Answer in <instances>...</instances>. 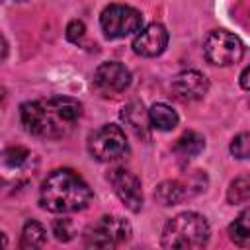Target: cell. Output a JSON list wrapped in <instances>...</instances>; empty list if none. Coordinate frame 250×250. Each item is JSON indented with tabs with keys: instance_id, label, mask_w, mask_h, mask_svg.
I'll return each instance as SVG.
<instances>
[{
	"instance_id": "cell-7",
	"label": "cell",
	"mask_w": 250,
	"mask_h": 250,
	"mask_svg": "<svg viewBox=\"0 0 250 250\" xmlns=\"http://www.w3.org/2000/svg\"><path fill=\"white\" fill-rule=\"evenodd\" d=\"M203 55L207 62L215 66H229L242 59L244 45L234 33L225 29H213L203 41Z\"/></svg>"
},
{
	"instance_id": "cell-20",
	"label": "cell",
	"mask_w": 250,
	"mask_h": 250,
	"mask_svg": "<svg viewBox=\"0 0 250 250\" xmlns=\"http://www.w3.org/2000/svg\"><path fill=\"white\" fill-rule=\"evenodd\" d=\"M53 234H55V238L61 240V242H68L70 238H74L76 230H74L72 221H70V219H57V221L53 223Z\"/></svg>"
},
{
	"instance_id": "cell-10",
	"label": "cell",
	"mask_w": 250,
	"mask_h": 250,
	"mask_svg": "<svg viewBox=\"0 0 250 250\" xmlns=\"http://www.w3.org/2000/svg\"><path fill=\"white\" fill-rule=\"evenodd\" d=\"M129 84H131V72L121 62L107 61L94 70V86L104 96L121 94L129 88Z\"/></svg>"
},
{
	"instance_id": "cell-8",
	"label": "cell",
	"mask_w": 250,
	"mask_h": 250,
	"mask_svg": "<svg viewBox=\"0 0 250 250\" xmlns=\"http://www.w3.org/2000/svg\"><path fill=\"white\" fill-rule=\"evenodd\" d=\"M201 189H205V174H201L197 170L195 174H191V178L188 182L166 180V182L158 184L156 189H154V199L160 205H178V203L195 195Z\"/></svg>"
},
{
	"instance_id": "cell-1",
	"label": "cell",
	"mask_w": 250,
	"mask_h": 250,
	"mask_svg": "<svg viewBox=\"0 0 250 250\" xmlns=\"http://www.w3.org/2000/svg\"><path fill=\"white\" fill-rule=\"evenodd\" d=\"M82 117V104L68 96L33 100L20 105V119L27 133L39 139L68 137Z\"/></svg>"
},
{
	"instance_id": "cell-15",
	"label": "cell",
	"mask_w": 250,
	"mask_h": 250,
	"mask_svg": "<svg viewBox=\"0 0 250 250\" xmlns=\"http://www.w3.org/2000/svg\"><path fill=\"white\" fill-rule=\"evenodd\" d=\"M47 242V230L39 221H27L21 229V238H20V246L23 250H33V248H41Z\"/></svg>"
},
{
	"instance_id": "cell-24",
	"label": "cell",
	"mask_w": 250,
	"mask_h": 250,
	"mask_svg": "<svg viewBox=\"0 0 250 250\" xmlns=\"http://www.w3.org/2000/svg\"><path fill=\"white\" fill-rule=\"evenodd\" d=\"M18 2H25V0H18Z\"/></svg>"
},
{
	"instance_id": "cell-22",
	"label": "cell",
	"mask_w": 250,
	"mask_h": 250,
	"mask_svg": "<svg viewBox=\"0 0 250 250\" xmlns=\"http://www.w3.org/2000/svg\"><path fill=\"white\" fill-rule=\"evenodd\" d=\"M84 33H86V25H84V21H80V20H72V21L66 25V39L72 41V43L82 41Z\"/></svg>"
},
{
	"instance_id": "cell-14",
	"label": "cell",
	"mask_w": 250,
	"mask_h": 250,
	"mask_svg": "<svg viewBox=\"0 0 250 250\" xmlns=\"http://www.w3.org/2000/svg\"><path fill=\"white\" fill-rule=\"evenodd\" d=\"M148 115H150V123H152V129H158V131H172L180 117L178 113L168 105V104H154L150 109H148Z\"/></svg>"
},
{
	"instance_id": "cell-23",
	"label": "cell",
	"mask_w": 250,
	"mask_h": 250,
	"mask_svg": "<svg viewBox=\"0 0 250 250\" xmlns=\"http://www.w3.org/2000/svg\"><path fill=\"white\" fill-rule=\"evenodd\" d=\"M240 86L244 90H250V64L240 72Z\"/></svg>"
},
{
	"instance_id": "cell-16",
	"label": "cell",
	"mask_w": 250,
	"mask_h": 250,
	"mask_svg": "<svg viewBox=\"0 0 250 250\" xmlns=\"http://www.w3.org/2000/svg\"><path fill=\"white\" fill-rule=\"evenodd\" d=\"M203 148H205V139H203L199 133H195V131L184 133V135L176 141V145H174V152H176L178 156H182V158H193V156H197Z\"/></svg>"
},
{
	"instance_id": "cell-3",
	"label": "cell",
	"mask_w": 250,
	"mask_h": 250,
	"mask_svg": "<svg viewBox=\"0 0 250 250\" xmlns=\"http://www.w3.org/2000/svg\"><path fill=\"white\" fill-rule=\"evenodd\" d=\"M209 234L211 229L207 219L195 211H186L172 217L164 225L160 244L164 248L193 250V248H203L209 242Z\"/></svg>"
},
{
	"instance_id": "cell-17",
	"label": "cell",
	"mask_w": 250,
	"mask_h": 250,
	"mask_svg": "<svg viewBox=\"0 0 250 250\" xmlns=\"http://www.w3.org/2000/svg\"><path fill=\"white\" fill-rule=\"evenodd\" d=\"M230 240L240 248H250V211L240 213L229 227Z\"/></svg>"
},
{
	"instance_id": "cell-12",
	"label": "cell",
	"mask_w": 250,
	"mask_h": 250,
	"mask_svg": "<svg viewBox=\"0 0 250 250\" xmlns=\"http://www.w3.org/2000/svg\"><path fill=\"white\" fill-rule=\"evenodd\" d=\"M166 45H168V31L162 23H156V21L137 31L133 39V51L146 59L162 55Z\"/></svg>"
},
{
	"instance_id": "cell-5",
	"label": "cell",
	"mask_w": 250,
	"mask_h": 250,
	"mask_svg": "<svg viewBox=\"0 0 250 250\" xmlns=\"http://www.w3.org/2000/svg\"><path fill=\"white\" fill-rule=\"evenodd\" d=\"M131 238V225L117 215H104L84 232V244L88 248H117Z\"/></svg>"
},
{
	"instance_id": "cell-13",
	"label": "cell",
	"mask_w": 250,
	"mask_h": 250,
	"mask_svg": "<svg viewBox=\"0 0 250 250\" xmlns=\"http://www.w3.org/2000/svg\"><path fill=\"white\" fill-rule=\"evenodd\" d=\"M121 121L127 125V129L135 137L145 139V141L150 139V127H152V123H150V115L145 109L143 102L133 100L127 105H123V109H121Z\"/></svg>"
},
{
	"instance_id": "cell-21",
	"label": "cell",
	"mask_w": 250,
	"mask_h": 250,
	"mask_svg": "<svg viewBox=\"0 0 250 250\" xmlns=\"http://www.w3.org/2000/svg\"><path fill=\"white\" fill-rule=\"evenodd\" d=\"M27 156H29V152L23 146H10L4 152V164L6 166H12V168H20L27 160Z\"/></svg>"
},
{
	"instance_id": "cell-11",
	"label": "cell",
	"mask_w": 250,
	"mask_h": 250,
	"mask_svg": "<svg viewBox=\"0 0 250 250\" xmlns=\"http://www.w3.org/2000/svg\"><path fill=\"white\" fill-rule=\"evenodd\" d=\"M209 90V80L199 70H182L172 80V94L180 102H197L201 100Z\"/></svg>"
},
{
	"instance_id": "cell-19",
	"label": "cell",
	"mask_w": 250,
	"mask_h": 250,
	"mask_svg": "<svg viewBox=\"0 0 250 250\" xmlns=\"http://www.w3.org/2000/svg\"><path fill=\"white\" fill-rule=\"evenodd\" d=\"M230 154L234 158H250V131H244V133H238L232 141H230Z\"/></svg>"
},
{
	"instance_id": "cell-18",
	"label": "cell",
	"mask_w": 250,
	"mask_h": 250,
	"mask_svg": "<svg viewBox=\"0 0 250 250\" xmlns=\"http://www.w3.org/2000/svg\"><path fill=\"white\" fill-rule=\"evenodd\" d=\"M248 199H250V174H242L230 182L227 189V201L232 205H238Z\"/></svg>"
},
{
	"instance_id": "cell-4",
	"label": "cell",
	"mask_w": 250,
	"mask_h": 250,
	"mask_svg": "<svg viewBox=\"0 0 250 250\" xmlns=\"http://www.w3.org/2000/svg\"><path fill=\"white\" fill-rule=\"evenodd\" d=\"M88 152L98 162H115L129 154L125 131L119 125L107 123L96 129L88 139Z\"/></svg>"
},
{
	"instance_id": "cell-6",
	"label": "cell",
	"mask_w": 250,
	"mask_h": 250,
	"mask_svg": "<svg viewBox=\"0 0 250 250\" xmlns=\"http://www.w3.org/2000/svg\"><path fill=\"white\" fill-rule=\"evenodd\" d=\"M100 27L107 39H121L143 29V16L131 6L109 4L100 14Z\"/></svg>"
},
{
	"instance_id": "cell-9",
	"label": "cell",
	"mask_w": 250,
	"mask_h": 250,
	"mask_svg": "<svg viewBox=\"0 0 250 250\" xmlns=\"http://www.w3.org/2000/svg\"><path fill=\"white\" fill-rule=\"evenodd\" d=\"M107 180H109L115 195L121 199V203L129 211H133V213L141 211V207H143V188H141V180L131 170L113 168V170H109Z\"/></svg>"
},
{
	"instance_id": "cell-2",
	"label": "cell",
	"mask_w": 250,
	"mask_h": 250,
	"mask_svg": "<svg viewBox=\"0 0 250 250\" xmlns=\"http://www.w3.org/2000/svg\"><path fill=\"white\" fill-rule=\"evenodd\" d=\"M94 199L90 186L70 168L53 170L39 188V203L51 213H76Z\"/></svg>"
}]
</instances>
